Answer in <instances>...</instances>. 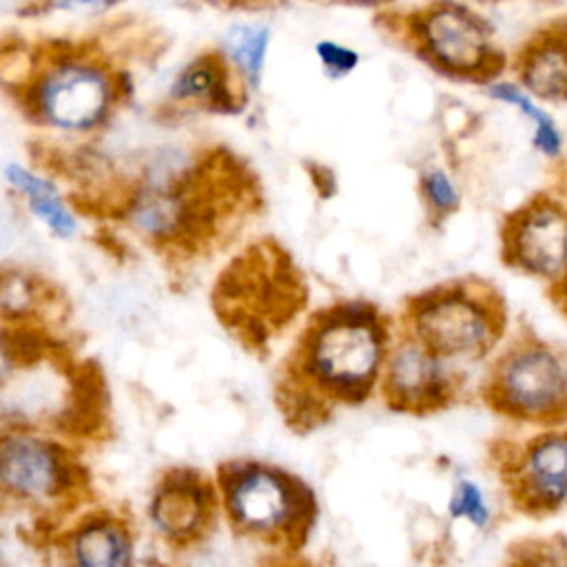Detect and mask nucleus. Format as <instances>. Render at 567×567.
Masks as SVG:
<instances>
[{"label":"nucleus","instance_id":"1","mask_svg":"<svg viewBox=\"0 0 567 567\" xmlns=\"http://www.w3.org/2000/svg\"><path fill=\"white\" fill-rule=\"evenodd\" d=\"M414 321L430 352L472 357L498 341L507 323V308L496 286L465 277L419 297Z\"/></svg>","mask_w":567,"mask_h":567},{"label":"nucleus","instance_id":"2","mask_svg":"<svg viewBox=\"0 0 567 567\" xmlns=\"http://www.w3.org/2000/svg\"><path fill=\"white\" fill-rule=\"evenodd\" d=\"M416 38L430 64L445 75L492 86L507 69V55L476 11L452 0H439L416 16Z\"/></svg>","mask_w":567,"mask_h":567},{"label":"nucleus","instance_id":"3","mask_svg":"<svg viewBox=\"0 0 567 567\" xmlns=\"http://www.w3.org/2000/svg\"><path fill=\"white\" fill-rule=\"evenodd\" d=\"M494 392L498 405L514 416L545 427L567 425V361L532 332L503 354Z\"/></svg>","mask_w":567,"mask_h":567},{"label":"nucleus","instance_id":"4","mask_svg":"<svg viewBox=\"0 0 567 567\" xmlns=\"http://www.w3.org/2000/svg\"><path fill=\"white\" fill-rule=\"evenodd\" d=\"M501 261L545 286L567 275V202L558 193L536 190L503 217Z\"/></svg>","mask_w":567,"mask_h":567},{"label":"nucleus","instance_id":"5","mask_svg":"<svg viewBox=\"0 0 567 567\" xmlns=\"http://www.w3.org/2000/svg\"><path fill=\"white\" fill-rule=\"evenodd\" d=\"M111 97V80L89 62H55L35 84L38 113L66 131L95 126L106 115Z\"/></svg>","mask_w":567,"mask_h":567},{"label":"nucleus","instance_id":"6","mask_svg":"<svg viewBox=\"0 0 567 567\" xmlns=\"http://www.w3.org/2000/svg\"><path fill=\"white\" fill-rule=\"evenodd\" d=\"M379 350V334L372 321L357 310H346L319 328L312 359L326 379L352 385L372 374Z\"/></svg>","mask_w":567,"mask_h":567},{"label":"nucleus","instance_id":"7","mask_svg":"<svg viewBox=\"0 0 567 567\" xmlns=\"http://www.w3.org/2000/svg\"><path fill=\"white\" fill-rule=\"evenodd\" d=\"M512 71L534 100L567 104V11L545 20L520 42Z\"/></svg>","mask_w":567,"mask_h":567},{"label":"nucleus","instance_id":"8","mask_svg":"<svg viewBox=\"0 0 567 567\" xmlns=\"http://www.w3.org/2000/svg\"><path fill=\"white\" fill-rule=\"evenodd\" d=\"M520 503L532 512H556L567 503V427H547L525 450Z\"/></svg>","mask_w":567,"mask_h":567},{"label":"nucleus","instance_id":"9","mask_svg":"<svg viewBox=\"0 0 567 567\" xmlns=\"http://www.w3.org/2000/svg\"><path fill=\"white\" fill-rule=\"evenodd\" d=\"M233 505L244 523L255 527H270L286 516L288 498L284 485L275 476L255 472L237 483L233 492Z\"/></svg>","mask_w":567,"mask_h":567},{"label":"nucleus","instance_id":"10","mask_svg":"<svg viewBox=\"0 0 567 567\" xmlns=\"http://www.w3.org/2000/svg\"><path fill=\"white\" fill-rule=\"evenodd\" d=\"M2 478L18 492L42 494L53 485L51 454L33 441H9L2 450Z\"/></svg>","mask_w":567,"mask_h":567},{"label":"nucleus","instance_id":"11","mask_svg":"<svg viewBox=\"0 0 567 567\" xmlns=\"http://www.w3.org/2000/svg\"><path fill=\"white\" fill-rule=\"evenodd\" d=\"M173 95L177 100H202L217 111L235 109L228 89V71L217 53L190 62L177 78Z\"/></svg>","mask_w":567,"mask_h":567},{"label":"nucleus","instance_id":"12","mask_svg":"<svg viewBox=\"0 0 567 567\" xmlns=\"http://www.w3.org/2000/svg\"><path fill=\"white\" fill-rule=\"evenodd\" d=\"M489 95L494 100L507 102L512 106H516L532 124H534V133H532V144L534 148L545 155L547 159H560L563 157V135L558 124L554 122V117L538 106V102L525 93L516 82H505L498 80L489 86Z\"/></svg>","mask_w":567,"mask_h":567},{"label":"nucleus","instance_id":"13","mask_svg":"<svg viewBox=\"0 0 567 567\" xmlns=\"http://www.w3.org/2000/svg\"><path fill=\"white\" fill-rule=\"evenodd\" d=\"M7 177L9 182L24 193V197L31 204V210L58 235H71L75 230V221L69 215V210L64 208V204L60 202V197L55 195L53 186H49L47 182H42L40 177L27 173L20 166H9L7 168Z\"/></svg>","mask_w":567,"mask_h":567},{"label":"nucleus","instance_id":"14","mask_svg":"<svg viewBox=\"0 0 567 567\" xmlns=\"http://www.w3.org/2000/svg\"><path fill=\"white\" fill-rule=\"evenodd\" d=\"M392 383L405 394H423L439 381V368L427 348L405 346L392 361Z\"/></svg>","mask_w":567,"mask_h":567},{"label":"nucleus","instance_id":"15","mask_svg":"<svg viewBox=\"0 0 567 567\" xmlns=\"http://www.w3.org/2000/svg\"><path fill=\"white\" fill-rule=\"evenodd\" d=\"M80 567H124L126 549L117 532L109 527H91L78 538Z\"/></svg>","mask_w":567,"mask_h":567},{"label":"nucleus","instance_id":"16","mask_svg":"<svg viewBox=\"0 0 567 567\" xmlns=\"http://www.w3.org/2000/svg\"><path fill=\"white\" fill-rule=\"evenodd\" d=\"M199 516V501L190 489H168L155 503V520L171 534L188 532Z\"/></svg>","mask_w":567,"mask_h":567},{"label":"nucleus","instance_id":"17","mask_svg":"<svg viewBox=\"0 0 567 567\" xmlns=\"http://www.w3.org/2000/svg\"><path fill=\"white\" fill-rule=\"evenodd\" d=\"M268 33L264 29L239 27L228 35V51L235 64L246 73L250 82H257L261 71V60L266 51Z\"/></svg>","mask_w":567,"mask_h":567},{"label":"nucleus","instance_id":"18","mask_svg":"<svg viewBox=\"0 0 567 567\" xmlns=\"http://www.w3.org/2000/svg\"><path fill=\"white\" fill-rule=\"evenodd\" d=\"M423 190L430 208L445 217L458 208V193L452 179L443 171H427L423 177Z\"/></svg>","mask_w":567,"mask_h":567},{"label":"nucleus","instance_id":"19","mask_svg":"<svg viewBox=\"0 0 567 567\" xmlns=\"http://www.w3.org/2000/svg\"><path fill=\"white\" fill-rule=\"evenodd\" d=\"M452 514L454 516H465L474 525H483L487 520V507L483 503V496L476 485L472 483H461L456 489V496L452 501Z\"/></svg>","mask_w":567,"mask_h":567},{"label":"nucleus","instance_id":"20","mask_svg":"<svg viewBox=\"0 0 567 567\" xmlns=\"http://www.w3.org/2000/svg\"><path fill=\"white\" fill-rule=\"evenodd\" d=\"M317 55L321 58V64L332 71L334 75L339 73H346L350 69L357 66V53L341 47V44H334V42H319L317 44Z\"/></svg>","mask_w":567,"mask_h":567},{"label":"nucleus","instance_id":"21","mask_svg":"<svg viewBox=\"0 0 567 567\" xmlns=\"http://www.w3.org/2000/svg\"><path fill=\"white\" fill-rule=\"evenodd\" d=\"M532 567H567V549L556 540H549L545 547H536V551L527 560Z\"/></svg>","mask_w":567,"mask_h":567},{"label":"nucleus","instance_id":"22","mask_svg":"<svg viewBox=\"0 0 567 567\" xmlns=\"http://www.w3.org/2000/svg\"><path fill=\"white\" fill-rule=\"evenodd\" d=\"M545 297L549 299L551 308L567 319V275L545 286Z\"/></svg>","mask_w":567,"mask_h":567},{"label":"nucleus","instance_id":"23","mask_svg":"<svg viewBox=\"0 0 567 567\" xmlns=\"http://www.w3.org/2000/svg\"><path fill=\"white\" fill-rule=\"evenodd\" d=\"M53 9H66V11H102L111 7L115 0H44Z\"/></svg>","mask_w":567,"mask_h":567},{"label":"nucleus","instance_id":"24","mask_svg":"<svg viewBox=\"0 0 567 567\" xmlns=\"http://www.w3.org/2000/svg\"><path fill=\"white\" fill-rule=\"evenodd\" d=\"M543 2H549V4H554V2H558V0H543Z\"/></svg>","mask_w":567,"mask_h":567},{"label":"nucleus","instance_id":"25","mask_svg":"<svg viewBox=\"0 0 567 567\" xmlns=\"http://www.w3.org/2000/svg\"><path fill=\"white\" fill-rule=\"evenodd\" d=\"M361 2H374V0H361Z\"/></svg>","mask_w":567,"mask_h":567}]
</instances>
